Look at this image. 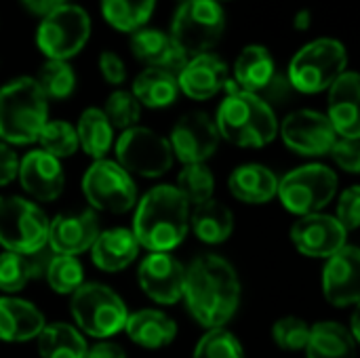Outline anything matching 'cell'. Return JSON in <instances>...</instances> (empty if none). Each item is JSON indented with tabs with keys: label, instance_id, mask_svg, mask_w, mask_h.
Returning a JSON list of instances; mask_svg holds the SVG:
<instances>
[{
	"label": "cell",
	"instance_id": "obj_34",
	"mask_svg": "<svg viewBox=\"0 0 360 358\" xmlns=\"http://www.w3.org/2000/svg\"><path fill=\"white\" fill-rule=\"evenodd\" d=\"M156 0H101L103 19L118 32L133 34L150 21Z\"/></svg>",
	"mask_w": 360,
	"mask_h": 358
},
{
	"label": "cell",
	"instance_id": "obj_16",
	"mask_svg": "<svg viewBox=\"0 0 360 358\" xmlns=\"http://www.w3.org/2000/svg\"><path fill=\"white\" fill-rule=\"evenodd\" d=\"M186 266L171 253H150L137 270L139 289L156 304H177L184 298Z\"/></svg>",
	"mask_w": 360,
	"mask_h": 358
},
{
	"label": "cell",
	"instance_id": "obj_40",
	"mask_svg": "<svg viewBox=\"0 0 360 358\" xmlns=\"http://www.w3.org/2000/svg\"><path fill=\"white\" fill-rule=\"evenodd\" d=\"M103 114L105 118L110 120V124L114 129H131V127H137V120L141 116V106L139 101L133 97L131 91H114L108 99H105V106H103Z\"/></svg>",
	"mask_w": 360,
	"mask_h": 358
},
{
	"label": "cell",
	"instance_id": "obj_46",
	"mask_svg": "<svg viewBox=\"0 0 360 358\" xmlns=\"http://www.w3.org/2000/svg\"><path fill=\"white\" fill-rule=\"evenodd\" d=\"M17 171H19V158H17L15 150L8 143L0 141V186L15 181Z\"/></svg>",
	"mask_w": 360,
	"mask_h": 358
},
{
	"label": "cell",
	"instance_id": "obj_42",
	"mask_svg": "<svg viewBox=\"0 0 360 358\" xmlns=\"http://www.w3.org/2000/svg\"><path fill=\"white\" fill-rule=\"evenodd\" d=\"M335 219L344 226L346 232H354L360 226V188L350 186L344 190L338 203V215Z\"/></svg>",
	"mask_w": 360,
	"mask_h": 358
},
{
	"label": "cell",
	"instance_id": "obj_32",
	"mask_svg": "<svg viewBox=\"0 0 360 358\" xmlns=\"http://www.w3.org/2000/svg\"><path fill=\"white\" fill-rule=\"evenodd\" d=\"M76 137H78V148L93 160L105 158L114 143V127L105 118L103 110L99 108H86L76 124Z\"/></svg>",
	"mask_w": 360,
	"mask_h": 358
},
{
	"label": "cell",
	"instance_id": "obj_29",
	"mask_svg": "<svg viewBox=\"0 0 360 358\" xmlns=\"http://www.w3.org/2000/svg\"><path fill=\"white\" fill-rule=\"evenodd\" d=\"M190 228L198 241L207 245H221L234 232V213L224 203L211 198L194 207L190 213Z\"/></svg>",
	"mask_w": 360,
	"mask_h": 358
},
{
	"label": "cell",
	"instance_id": "obj_3",
	"mask_svg": "<svg viewBox=\"0 0 360 358\" xmlns=\"http://www.w3.org/2000/svg\"><path fill=\"white\" fill-rule=\"evenodd\" d=\"M219 137L238 148H264L278 135L274 108L247 91H230L213 118Z\"/></svg>",
	"mask_w": 360,
	"mask_h": 358
},
{
	"label": "cell",
	"instance_id": "obj_31",
	"mask_svg": "<svg viewBox=\"0 0 360 358\" xmlns=\"http://www.w3.org/2000/svg\"><path fill=\"white\" fill-rule=\"evenodd\" d=\"M131 93L139 101V106H146L152 110L169 108L179 97L177 76L171 72H165V70L146 68L143 72H139L135 76Z\"/></svg>",
	"mask_w": 360,
	"mask_h": 358
},
{
	"label": "cell",
	"instance_id": "obj_21",
	"mask_svg": "<svg viewBox=\"0 0 360 358\" xmlns=\"http://www.w3.org/2000/svg\"><path fill=\"white\" fill-rule=\"evenodd\" d=\"M359 97L360 80L356 72H344L329 87V122L333 124L338 137L359 139Z\"/></svg>",
	"mask_w": 360,
	"mask_h": 358
},
{
	"label": "cell",
	"instance_id": "obj_33",
	"mask_svg": "<svg viewBox=\"0 0 360 358\" xmlns=\"http://www.w3.org/2000/svg\"><path fill=\"white\" fill-rule=\"evenodd\" d=\"M36 342L40 358H84L89 348L84 335L68 323L44 325Z\"/></svg>",
	"mask_w": 360,
	"mask_h": 358
},
{
	"label": "cell",
	"instance_id": "obj_15",
	"mask_svg": "<svg viewBox=\"0 0 360 358\" xmlns=\"http://www.w3.org/2000/svg\"><path fill=\"white\" fill-rule=\"evenodd\" d=\"M291 243L306 257L329 260L348 245V232L333 215L312 213L293 224Z\"/></svg>",
	"mask_w": 360,
	"mask_h": 358
},
{
	"label": "cell",
	"instance_id": "obj_13",
	"mask_svg": "<svg viewBox=\"0 0 360 358\" xmlns=\"http://www.w3.org/2000/svg\"><path fill=\"white\" fill-rule=\"evenodd\" d=\"M285 146L300 156H325L331 152L338 133L327 114L316 110H295L281 124Z\"/></svg>",
	"mask_w": 360,
	"mask_h": 358
},
{
	"label": "cell",
	"instance_id": "obj_9",
	"mask_svg": "<svg viewBox=\"0 0 360 358\" xmlns=\"http://www.w3.org/2000/svg\"><path fill=\"white\" fill-rule=\"evenodd\" d=\"M49 219L44 211L21 196H0V247L13 253H36L46 247Z\"/></svg>",
	"mask_w": 360,
	"mask_h": 358
},
{
	"label": "cell",
	"instance_id": "obj_24",
	"mask_svg": "<svg viewBox=\"0 0 360 358\" xmlns=\"http://www.w3.org/2000/svg\"><path fill=\"white\" fill-rule=\"evenodd\" d=\"M139 255V243L127 228H110L99 232L93 247L91 257L93 264L103 272H120L129 268Z\"/></svg>",
	"mask_w": 360,
	"mask_h": 358
},
{
	"label": "cell",
	"instance_id": "obj_47",
	"mask_svg": "<svg viewBox=\"0 0 360 358\" xmlns=\"http://www.w3.org/2000/svg\"><path fill=\"white\" fill-rule=\"evenodd\" d=\"M84 358H127V352L122 346H118L116 342H97L91 348H86V357Z\"/></svg>",
	"mask_w": 360,
	"mask_h": 358
},
{
	"label": "cell",
	"instance_id": "obj_14",
	"mask_svg": "<svg viewBox=\"0 0 360 358\" xmlns=\"http://www.w3.org/2000/svg\"><path fill=\"white\" fill-rule=\"evenodd\" d=\"M219 131L215 120L200 110L184 114L171 129V150L173 156L184 165H196L209 160L219 148Z\"/></svg>",
	"mask_w": 360,
	"mask_h": 358
},
{
	"label": "cell",
	"instance_id": "obj_36",
	"mask_svg": "<svg viewBox=\"0 0 360 358\" xmlns=\"http://www.w3.org/2000/svg\"><path fill=\"white\" fill-rule=\"evenodd\" d=\"M46 99H68L76 89V72L68 61L49 59L34 78Z\"/></svg>",
	"mask_w": 360,
	"mask_h": 358
},
{
	"label": "cell",
	"instance_id": "obj_5",
	"mask_svg": "<svg viewBox=\"0 0 360 358\" xmlns=\"http://www.w3.org/2000/svg\"><path fill=\"white\" fill-rule=\"evenodd\" d=\"M348 65V51L335 38H316L302 46L287 68L293 91L314 95L327 91Z\"/></svg>",
	"mask_w": 360,
	"mask_h": 358
},
{
	"label": "cell",
	"instance_id": "obj_19",
	"mask_svg": "<svg viewBox=\"0 0 360 358\" xmlns=\"http://www.w3.org/2000/svg\"><path fill=\"white\" fill-rule=\"evenodd\" d=\"M17 179L23 192L40 203L57 200L65 188L61 160L46 154L44 150H32L23 156V160H19Z\"/></svg>",
	"mask_w": 360,
	"mask_h": 358
},
{
	"label": "cell",
	"instance_id": "obj_28",
	"mask_svg": "<svg viewBox=\"0 0 360 358\" xmlns=\"http://www.w3.org/2000/svg\"><path fill=\"white\" fill-rule=\"evenodd\" d=\"M276 74V61L272 53L262 44L245 46L234 61V84L247 93H262L264 87Z\"/></svg>",
	"mask_w": 360,
	"mask_h": 358
},
{
	"label": "cell",
	"instance_id": "obj_23",
	"mask_svg": "<svg viewBox=\"0 0 360 358\" xmlns=\"http://www.w3.org/2000/svg\"><path fill=\"white\" fill-rule=\"evenodd\" d=\"M44 314L27 300L0 298V342L21 344L36 340L44 329Z\"/></svg>",
	"mask_w": 360,
	"mask_h": 358
},
{
	"label": "cell",
	"instance_id": "obj_48",
	"mask_svg": "<svg viewBox=\"0 0 360 358\" xmlns=\"http://www.w3.org/2000/svg\"><path fill=\"white\" fill-rule=\"evenodd\" d=\"M21 4L32 13V15H38L40 19L49 13H53L55 8L68 4V0H21Z\"/></svg>",
	"mask_w": 360,
	"mask_h": 358
},
{
	"label": "cell",
	"instance_id": "obj_35",
	"mask_svg": "<svg viewBox=\"0 0 360 358\" xmlns=\"http://www.w3.org/2000/svg\"><path fill=\"white\" fill-rule=\"evenodd\" d=\"M175 190L188 200V205H200L205 200L213 198L215 192V175L205 162L196 165H184V169L177 175Z\"/></svg>",
	"mask_w": 360,
	"mask_h": 358
},
{
	"label": "cell",
	"instance_id": "obj_18",
	"mask_svg": "<svg viewBox=\"0 0 360 358\" xmlns=\"http://www.w3.org/2000/svg\"><path fill=\"white\" fill-rule=\"evenodd\" d=\"M99 234V219L93 209L80 213H59L49 222L46 247L55 255H80L89 251Z\"/></svg>",
	"mask_w": 360,
	"mask_h": 358
},
{
	"label": "cell",
	"instance_id": "obj_2",
	"mask_svg": "<svg viewBox=\"0 0 360 358\" xmlns=\"http://www.w3.org/2000/svg\"><path fill=\"white\" fill-rule=\"evenodd\" d=\"M131 232L150 253H171L190 232L188 200L169 184L148 190L135 205Z\"/></svg>",
	"mask_w": 360,
	"mask_h": 358
},
{
	"label": "cell",
	"instance_id": "obj_22",
	"mask_svg": "<svg viewBox=\"0 0 360 358\" xmlns=\"http://www.w3.org/2000/svg\"><path fill=\"white\" fill-rule=\"evenodd\" d=\"M131 51L148 68L165 70V72H171L175 76L181 72V68L190 59L175 44V40L169 34H165L160 30H154V27H141V30L133 32Z\"/></svg>",
	"mask_w": 360,
	"mask_h": 358
},
{
	"label": "cell",
	"instance_id": "obj_4",
	"mask_svg": "<svg viewBox=\"0 0 360 358\" xmlns=\"http://www.w3.org/2000/svg\"><path fill=\"white\" fill-rule=\"evenodd\" d=\"M49 122V99L32 76L0 87V139L13 146L38 141Z\"/></svg>",
	"mask_w": 360,
	"mask_h": 358
},
{
	"label": "cell",
	"instance_id": "obj_10",
	"mask_svg": "<svg viewBox=\"0 0 360 358\" xmlns=\"http://www.w3.org/2000/svg\"><path fill=\"white\" fill-rule=\"evenodd\" d=\"M116 162L133 177L156 179L162 177L173 167V150L167 137L148 129L131 127L120 133L116 141Z\"/></svg>",
	"mask_w": 360,
	"mask_h": 358
},
{
	"label": "cell",
	"instance_id": "obj_49",
	"mask_svg": "<svg viewBox=\"0 0 360 358\" xmlns=\"http://www.w3.org/2000/svg\"><path fill=\"white\" fill-rule=\"evenodd\" d=\"M310 23H312V11H310V8H302V11H297V15L293 17L295 30H308Z\"/></svg>",
	"mask_w": 360,
	"mask_h": 358
},
{
	"label": "cell",
	"instance_id": "obj_1",
	"mask_svg": "<svg viewBox=\"0 0 360 358\" xmlns=\"http://www.w3.org/2000/svg\"><path fill=\"white\" fill-rule=\"evenodd\" d=\"M181 300L207 331L226 327L240 304V281L234 266L213 253L198 255L186 266Z\"/></svg>",
	"mask_w": 360,
	"mask_h": 358
},
{
	"label": "cell",
	"instance_id": "obj_11",
	"mask_svg": "<svg viewBox=\"0 0 360 358\" xmlns=\"http://www.w3.org/2000/svg\"><path fill=\"white\" fill-rule=\"evenodd\" d=\"M91 36V17L78 4H63L40 19L36 44L53 61H68L78 55Z\"/></svg>",
	"mask_w": 360,
	"mask_h": 358
},
{
	"label": "cell",
	"instance_id": "obj_38",
	"mask_svg": "<svg viewBox=\"0 0 360 358\" xmlns=\"http://www.w3.org/2000/svg\"><path fill=\"white\" fill-rule=\"evenodd\" d=\"M38 141L42 146L40 150L55 156L57 160L68 158V156L76 154V150H78L76 129L65 120H49L44 124V129L40 131Z\"/></svg>",
	"mask_w": 360,
	"mask_h": 358
},
{
	"label": "cell",
	"instance_id": "obj_50",
	"mask_svg": "<svg viewBox=\"0 0 360 358\" xmlns=\"http://www.w3.org/2000/svg\"><path fill=\"white\" fill-rule=\"evenodd\" d=\"M217 2H221V0H217Z\"/></svg>",
	"mask_w": 360,
	"mask_h": 358
},
{
	"label": "cell",
	"instance_id": "obj_45",
	"mask_svg": "<svg viewBox=\"0 0 360 358\" xmlns=\"http://www.w3.org/2000/svg\"><path fill=\"white\" fill-rule=\"evenodd\" d=\"M291 93H293V87H291L287 74H281V72L276 70V74L272 76V80L264 87L262 93H257V97L264 99L270 108H274V103L287 101Z\"/></svg>",
	"mask_w": 360,
	"mask_h": 358
},
{
	"label": "cell",
	"instance_id": "obj_44",
	"mask_svg": "<svg viewBox=\"0 0 360 358\" xmlns=\"http://www.w3.org/2000/svg\"><path fill=\"white\" fill-rule=\"evenodd\" d=\"M99 72L105 82L116 87L127 80V65L120 59V55H116L114 51H103L99 55Z\"/></svg>",
	"mask_w": 360,
	"mask_h": 358
},
{
	"label": "cell",
	"instance_id": "obj_27",
	"mask_svg": "<svg viewBox=\"0 0 360 358\" xmlns=\"http://www.w3.org/2000/svg\"><path fill=\"white\" fill-rule=\"evenodd\" d=\"M51 257H53V251L49 247L30 255L13 253V251L0 253V289L4 293L23 291L30 281L44 276V270Z\"/></svg>",
	"mask_w": 360,
	"mask_h": 358
},
{
	"label": "cell",
	"instance_id": "obj_6",
	"mask_svg": "<svg viewBox=\"0 0 360 358\" xmlns=\"http://www.w3.org/2000/svg\"><path fill=\"white\" fill-rule=\"evenodd\" d=\"M70 312L76 329L97 340L120 333L129 317L124 300L101 283H82L72 293Z\"/></svg>",
	"mask_w": 360,
	"mask_h": 358
},
{
	"label": "cell",
	"instance_id": "obj_37",
	"mask_svg": "<svg viewBox=\"0 0 360 358\" xmlns=\"http://www.w3.org/2000/svg\"><path fill=\"white\" fill-rule=\"evenodd\" d=\"M44 279L49 287L59 295H72L84 283V270L78 257L72 255H55L49 260Z\"/></svg>",
	"mask_w": 360,
	"mask_h": 358
},
{
	"label": "cell",
	"instance_id": "obj_8",
	"mask_svg": "<svg viewBox=\"0 0 360 358\" xmlns=\"http://www.w3.org/2000/svg\"><path fill=\"white\" fill-rule=\"evenodd\" d=\"M340 179L333 169L327 165H304L289 171L278 179V192L283 207L293 215H312L321 213L338 194Z\"/></svg>",
	"mask_w": 360,
	"mask_h": 358
},
{
	"label": "cell",
	"instance_id": "obj_12",
	"mask_svg": "<svg viewBox=\"0 0 360 358\" xmlns=\"http://www.w3.org/2000/svg\"><path fill=\"white\" fill-rule=\"evenodd\" d=\"M82 194L93 211L120 215L137 205L135 179L108 158L95 160L82 175Z\"/></svg>",
	"mask_w": 360,
	"mask_h": 358
},
{
	"label": "cell",
	"instance_id": "obj_41",
	"mask_svg": "<svg viewBox=\"0 0 360 358\" xmlns=\"http://www.w3.org/2000/svg\"><path fill=\"white\" fill-rule=\"evenodd\" d=\"M310 338V327L304 319L283 317L272 325V340L278 348L287 352H300L306 348Z\"/></svg>",
	"mask_w": 360,
	"mask_h": 358
},
{
	"label": "cell",
	"instance_id": "obj_51",
	"mask_svg": "<svg viewBox=\"0 0 360 358\" xmlns=\"http://www.w3.org/2000/svg\"><path fill=\"white\" fill-rule=\"evenodd\" d=\"M181 2H184V0H181Z\"/></svg>",
	"mask_w": 360,
	"mask_h": 358
},
{
	"label": "cell",
	"instance_id": "obj_20",
	"mask_svg": "<svg viewBox=\"0 0 360 358\" xmlns=\"http://www.w3.org/2000/svg\"><path fill=\"white\" fill-rule=\"evenodd\" d=\"M228 80H230L228 63L215 53H202L190 57L181 68V72L177 74L179 93L196 101L215 97L219 91L226 89Z\"/></svg>",
	"mask_w": 360,
	"mask_h": 358
},
{
	"label": "cell",
	"instance_id": "obj_7",
	"mask_svg": "<svg viewBox=\"0 0 360 358\" xmlns=\"http://www.w3.org/2000/svg\"><path fill=\"white\" fill-rule=\"evenodd\" d=\"M226 32V13L217 0H184L173 15L169 36L188 55L213 53Z\"/></svg>",
	"mask_w": 360,
	"mask_h": 358
},
{
	"label": "cell",
	"instance_id": "obj_17",
	"mask_svg": "<svg viewBox=\"0 0 360 358\" xmlns=\"http://www.w3.org/2000/svg\"><path fill=\"white\" fill-rule=\"evenodd\" d=\"M323 295L335 308L356 306L360 302V251L346 245L331 255L323 268Z\"/></svg>",
	"mask_w": 360,
	"mask_h": 358
},
{
	"label": "cell",
	"instance_id": "obj_26",
	"mask_svg": "<svg viewBox=\"0 0 360 358\" xmlns=\"http://www.w3.org/2000/svg\"><path fill=\"white\" fill-rule=\"evenodd\" d=\"M228 188L232 196L247 205H264L270 203L278 192V177L266 165L249 162L240 165L232 171L228 179Z\"/></svg>",
	"mask_w": 360,
	"mask_h": 358
},
{
	"label": "cell",
	"instance_id": "obj_25",
	"mask_svg": "<svg viewBox=\"0 0 360 358\" xmlns=\"http://www.w3.org/2000/svg\"><path fill=\"white\" fill-rule=\"evenodd\" d=\"M124 331L133 344L148 350H160L173 344L177 325L169 314L154 308H143L127 317Z\"/></svg>",
	"mask_w": 360,
	"mask_h": 358
},
{
	"label": "cell",
	"instance_id": "obj_30",
	"mask_svg": "<svg viewBox=\"0 0 360 358\" xmlns=\"http://www.w3.org/2000/svg\"><path fill=\"white\" fill-rule=\"evenodd\" d=\"M304 350L308 358H356V340L348 327L335 321H323L310 327Z\"/></svg>",
	"mask_w": 360,
	"mask_h": 358
},
{
	"label": "cell",
	"instance_id": "obj_39",
	"mask_svg": "<svg viewBox=\"0 0 360 358\" xmlns=\"http://www.w3.org/2000/svg\"><path fill=\"white\" fill-rule=\"evenodd\" d=\"M194 358H245L243 346L226 327L209 329L196 344Z\"/></svg>",
	"mask_w": 360,
	"mask_h": 358
},
{
	"label": "cell",
	"instance_id": "obj_43",
	"mask_svg": "<svg viewBox=\"0 0 360 358\" xmlns=\"http://www.w3.org/2000/svg\"><path fill=\"white\" fill-rule=\"evenodd\" d=\"M333 160L338 162L340 169L356 175L360 173V141L359 139H346V137H338L331 152Z\"/></svg>",
	"mask_w": 360,
	"mask_h": 358
}]
</instances>
